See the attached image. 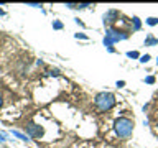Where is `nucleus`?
<instances>
[{
	"instance_id": "nucleus-1",
	"label": "nucleus",
	"mask_w": 158,
	"mask_h": 148,
	"mask_svg": "<svg viewBox=\"0 0 158 148\" xmlns=\"http://www.w3.org/2000/svg\"><path fill=\"white\" fill-rule=\"evenodd\" d=\"M114 130L118 138H128L133 133V118L130 117H118L114 122Z\"/></svg>"
},
{
	"instance_id": "nucleus-2",
	"label": "nucleus",
	"mask_w": 158,
	"mask_h": 148,
	"mask_svg": "<svg viewBox=\"0 0 158 148\" xmlns=\"http://www.w3.org/2000/svg\"><path fill=\"white\" fill-rule=\"evenodd\" d=\"M115 102H117V99L112 92H99L94 97V105H96L99 112H109L115 105Z\"/></svg>"
},
{
	"instance_id": "nucleus-3",
	"label": "nucleus",
	"mask_w": 158,
	"mask_h": 148,
	"mask_svg": "<svg viewBox=\"0 0 158 148\" xmlns=\"http://www.w3.org/2000/svg\"><path fill=\"white\" fill-rule=\"evenodd\" d=\"M128 38V33L123 31V30H115V28H106V36H104V46H114V43L117 41H123V39Z\"/></svg>"
},
{
	"instance_id": "nucleus-4",
	"label": "nucleus",
	"mask_w": 158,
	"mask_h": 148,
	"mask_svg": "<svg viewBox=\"0 0 158 148\" xmlns=\"http://www.w3.org/2000/svg\"><path fill=\"white\" fill-rule=\"evenodd\" d=\"M118 18H120V12L115 8H109L106 13H104V17H102V22H104V27H107V28H112V25L114 23H117L118 22Z\"/></svg>"
},
{
	"instance_id": "nucleus-5",
	"label": "nucleus",
	"mask_w": 158,
	"mask_h": 148,
	"mask_svg": "<svg viewBox=\"0 0 158 148\" xmlns=\"http://www.w3.org/2000/svg\"><path fill=\"white\" fill-rule=\"evenodd\" d=\"M25 130H27V135L30 138H41L43 137L41 125H38V123H35V122H27L25 123Z\"/></svg>"
},
{
	"instance_id": "nucleus-6",
	"label": "nucleus",
	"mask_w": 158,
	"mask_h": 148,
	"mask_svg": "<svg viewBox=\"0 0 158 148\" xmlns=\"http://www.w3.org/2000/svg\"><path fill=\"white\" fill-rule=\"evenodd\" d=\"M143 44H145V46H155V44H158V38H155L152 33H148L145 41H143Z\"/></svg>"
},
{
	"instance_id": "nucleus-7",
	"label": "nucleus",
	"mask_w": 158,
	"mask_h": 148,
	"mask_svg": "<svg viewBox=\"0 0 158 148\" xmlns=\"http://www.w3.org/2000/svg\"><path fill=\"white\" fill-rule=\"evenodd\" d=\"M10 133H12V135L13 137H17L18 138V140H22V142H30V140H31V138H30L28 135H25V133H22V132H18V130H10Z\"/></svg>"
},
{
	"instance_id": "nucleus-8",
	"label": "nucleus",
	"mask_w": 158,
	"mask_h": 148,
	"mask_svg": "<svg viewBox=\"0 0 158 148\" xmlns=\"http://www.w3.org/2000/svg\"><path fill=\"white\" fill-rule=\"evenodd\" d=\"M130 23H132V31H140V28H142L140 18H138V17H133Z\"/></svg>"
},
{
	"instance_id": "nucleus-9",
	"label": "nucleus",
	"mask_w": 158,
	"mask_h": 148,
	"mask_svg": "<svg viewBox=\"0 0 158 148\" xmlns=\"http://www.w3.org/2000/svg\"><path fill=\"white\" fill-rule=\"evenodd\" d=\"M145 22H147V25H150V27H156V25H158V18L156 17H148Z\"/></svg>"
},
{
	"instance_id": "nucleus-10",
	"label": "nucleus",
	"mask_w": 158,
	"mask_h": 148,
	"mask_svg": "<svg viewBox=\"0 0 158 148\" xmlns=\"http://www.w3.org/2000/svg\"><path fill=\"white\" fill-rule=\"evenodd\" d=\"M127 56L132 59H140V53L138 51H127Z\"/></svg>"
},
{
	"instance_id": "nucleus-11",
	"label": "nucleus",
	"mask_w": 158,
	"mask_h": 148,
	"mask_svg": "<svg viewBox=\"0 0 158 148\" xmlns=\"http://www.w3.org/2000/svg\"><path fill=\"white\" fill-rule=\"evenodd\" d=\"M51 25H53V28H54V30H63V23H61V22H58V20H53V23H51Z\"/></svg>"
},
{
	"instance_id": "nucleus-12",
	"label": "nucleus",
	"mask_w": 158,
	"mask_h": 148,
	"mask_svg": "<svg viewBox=\"0 0 158 148\" xmlns=\"http://www.w3.org/2000/svg\"><path fill=\"white\" fill-rule=\"evenodd\" d=\"M46 76H54V77H58V76H59V71H58V69H49V71H46Z\"/></svg>"
},
{
	"instance_id": "nucleus-13",
	"label": "nucleus",
	"mask_w": 158,
	"mask_h": 148,
	"mask_svg": "<svg viewBox=\"0 0 158 148\" xmlns=\"http://www.w3.org/2000/svg\"><path fill=\"white\" fill-rule=\"evenodd\" d=\"M150 54H143V56H140V63H143V64H145V63H148V61H150Z\"/></svg>"
},
{
	"instance_id": "nucleus-14",
	"label": "nucleus",
	"mask_w": 158,
	"mask_h": 148,
	"mask_svg": "<svg viewBox=\"0 0 158 148\" xmlns=\"http://www.w3.org/2000/svg\"><path fill=\"white\" fill-rule=\"evenodd\" d=\"M87 7H92V3H87V2L77 3V8H79V10H82V8H87Z\"/></svg>"
},
{
	"instance_id": "nucleus-15",
	"label": "nucleus",
	"mask_w": 158,
	"mask_h": 148,
	"mask_svg": "<svg viewBox=\"0 0 158 148\" xmlns=\"http://www.w3.org/2000/svg\"><path fill=\"white\" fill-rule=\"evenodd\" d=\"M74 38H76V39H87V35H84V33H76V35H74Z\"/></svg>"
},
{
	"instance_id": "nucleus-16",
	"label": "nucleus",
	"mask_w": 158,
	"mask_h": 148,
	"mask_svg": "<svg viewBox=\"0 0 158 148\" xmlns=\"http://www.w3.org/2000/svg\"><path fill=\"white\" fill-rule=\"evenodd\" d=\"M27 7H33V8H41V3H33V2H28Z\"/></svg>"
},
{
	"instance_id": "nucleus-17",
	"label": "nucleus",
	"mask_w": 158,
	"mask_h": 148,
	"mask_svg": "<svg viewBox=\"0 0 158 148\" xmlns=\"http://www.w3.org/2000/svg\"><path fill=\"white\" fill-rule=\"evenodd\" d=\"M145 82L147 84H153V82H155V77H153V76H147L145 77Z\"/></svg>"
},
{
	"instance_id": "nucleus-18",
	"label": "nucleus",
	"mask_w": 158,
	"mask_h": 148,
	"mask_svg": "<svg viewBox=\"0 0 158 148\" xmlns=\"http://www.w3.org/2000/svg\"><path fill=\"white\" fill-rule=\"evenodd\" d=\"M5 142H7V135H5V133H0V145L5 143Z\"/></svg>"
},
{
	"instance_id": "nucleus-19",
	"label": "nucleus",
	"mask_w": 158,
	"mask_h": 148,
	"mask_svg": "<svg viewBox=\"0 0 158 148\" xmlns=\"http://www.w3.org/2000/svg\"><path fill=\"white\" fill-rule=\"evenodd\" d=\"M64 7H68V8H77V3H71V2H68Z\"/></svg>"
},
{
	"instance_id": "nucleus-20",
	"label": "nucleus",
	"mask_w": 158,
	"mask_h": 148,
	"mask_svg": "<svg viewBox=\"0 0 158 148\" xmlns=\"http://www.w3.org/2000/svg\"><path fill=\"white\" fill-rule=\"evenodd\" d=\"M115 86H117L118 89H122L123 86H125V81H117V84H115Z\"/></svg>"
},
{
	"instance_id": "nucleus-21",
	"label": "nucleus",
	"mask_w": 158,
	"mask_h": 148,
	"mask_svg": "<svg viewBox=\"0 0 158 148\" xmlns=\"http://www.w3.org/2000/svg\"><path fill=\"white\" fill-rule=\"evenodd\" d=\"M76 23L79 25V27H82V28L86 27V25H84V22H81V20H79V18H76Z\"/></svg>"
},
{
	"instance_id": "nucleus-22",
	"label": "nucleus",
	"mask_w": 158,
	"mask_h": 148,
	"mask_svg": "<svg viewBox=\"0 0 158 148\" xmlns=\"http://www.w3.org/2000/svg\"><path fill=\"white\" fill-rule=\"evenodd\" d=\"M107 51H109V53H115V49H114V46H109Z\"/></svg>"
},
{
	"instance_id": "nucleus-23",
	"label": "nucleus",
	"mask_w": 158,
	"mask_h": 148,
	"mask_svg": "<svg viewBox=\"0 0 158 148\" xmlns=\"http://www.w3.org/2000/svg\"><path fill=\"white\" fill-rule=\"evenodd\" d=\"M2 104H3V99H2V96H0V107H2Z\"/></svg>"
},
{
	"instance_id": "nucleus-24",
	"label": "nucleus",
	"mask_w": 158,
	"mask_h": 148,
	"mask_svg": "<svg viewBox=\"0 0 158 148\" xmlns=\"http://www.w3.org/2000/svg\"><path fill=\"white\" fill-rule=\"evenodd\" d=\"M0 15H5V12H3V10H2V8H0Z\"/></svg>"
},
{
	"instance_id": "nucleus-25",
	"label": "nucleus",
	"mask_w": 158,
	"mask_h": 148,
	"mask_svg": "<svg viewBox=\"0 0 158 148\" xmlns=\"http://www.w3.org/2000/svg\"><path fill=\"white\" fill-rule=\"evenodd\" d=\"M156 64H158V58H156Z\"/></svg>"
}]
</instances>
